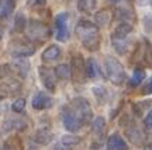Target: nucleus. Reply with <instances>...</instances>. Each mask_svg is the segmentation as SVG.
Wrapping results in <instances>:
<instances>
[{"label": "nucleus", "mask_w": 152, "mask_h": 150, "mask_svg": "<svg viewBox=\"0 0 152 150\" xmlns=\"http://www.w3.org/2000/svg\"><path fill=\"white\" fill-rule=\"evenodd\" d=\"M96 7V0H79L77 9L83 13H92Z\"/></svg>", "instance_id": "obj_20"}, {"label": "nucleus", "mask_w": 152, "mask_h": 150, "mask_svg": "<svg viewBox=\"0 0 152 150\" xmlns=\"http://www.w3.org/2000/svg\"><path fill=\"white\" fill-rule=\"evenodd\" d=\"M132 31L130 22H121L111 34V43L120 55H124L128 51V35Z\"/></svg>", "instance_id": "obj_2"}, {"label": "nucleus", "mask_w": 152, "mask_h": 150, "mask_svg": "<svg viewBox=\"0 0 152 150\" xmlns=\"http://www.w3.org/2000/svg\"><path fill=\"white\" fill-rule=\"evenodd\" d=\"M92 135L94 139V145L92 149H99V146L102 145L106 135V119L103 117H97L92 123Z\"/></svg>", "instance_id": "obj_7"}, {"label": "nucleus", "mask_w": 152, "mask_h": 150, "mask_svg": "<svg viewBox=\"0 0 152 150\" xmlns=\"http://www.w3.org/2000/svg\"><path fill=\"white\" fill-rule=\"evenodd\" d=\"M61 142H62V143H65V145H68V146H71V147H73L75 145H77V143L80 142V139H79L77 136L66 135V136H64V138L61 139Z\"/></svg>", "instance_id": "obj_23"}, {"label": "nucleus", "mask_w": 152, "mask_h": 150, "mask_svg": "<svg viewBox=\"0 0 152 150\" xmlns=\"http://www.w3.org/2000/svg\"><path fill=\"white\" fill-rule=\"evenodd\" d=\"M61 55V49L56 45H51L42 52V60L44 62H52V60L58 59Z\"/></svg>", "instance_id": "obj_14"}, {"label": "nucleus", "mask_w": 152, "mask_h": 150, "mask_svg": "<svg viewBox=\"0 0 152 150\" xmlns=\"http://www.w3.org/2000/svg\"><path fill=\"white\" fill-rule=\"evenodd\" d=\"M104 67H106V75L109 77V80L115 84V86H121L125 80V70L123 64L118 60L113 58V56H107L104 60Z\"/></svg>", "instance_id": "obj_3"}, {"label": "nucleus", "mask_w": 152, "mask_h": 150, "mask_svg": "<svg viewBox=\"0 0 152 150\" xmlns=\"http://www.w3.org/2000/svg\"><path fill=\"white\" fill-rule=\"evenodd\" d=\"M14 10V0H0V18H7Z\"/></svg>", "instance_id": "obj_15"}, {"label": "nucleus", "mask_w": 152, "mask_h": 150, "mask_svg": "<svg viewBox=\"0 0 152 150\" xmlns=\"http://www.w3.org/2000/svg\"><path fill=\"white\" fill-rule=\"evenodd\" d=\"M0 41H1V31H0Z\"/></svg>", "instance_id": "obj_32"}, {"label": "nucleus", "mask_w": 152, "mask_h": 150, "mask_svg": "<svg viewBox=\"0 0 152 150\" xmlns=\"http://www.w3.org/2000/svg\"><path fill=\"white\" fill-rule=\"evenodd\" d=\"M62 119H64V125L69 132H77L79 129L83 126V123L80 122V119L76 117L68 107H65L64 114H62Z\"/></svg>", "instance_id": "obj_8"}, {"label": "nucleus", "mask_w": 152, "mask_h": 150, "mask_svg": "<svg viewBox=\"0 0 152 150\" xmlns=\"http://www.w3.org/2000/svg\"><path fill=\"white\" fill-rule=\"evenodd\" d=\"M55 76L58 79H61V80H68L72 76L71 67L68 64H59V66H56L55 67Z\"/></svg>", "instance_id": "obj_18"}, {"label": "nucleus", "mask_w": 152, "mask_h": 150, "mask_svg": "<svg viewBox=\"0 0 152 150\" xmlns=\"http://www.w3.org/2000/svg\"><path fill=\"white\" fill-rule=\"evenodd\" d=\"M144 150H152V133L149 135V138L145 142V146H144Z\"/></svg>", "instance_id": "obj_30"}, {"label": "nucleus", "mask_w": 152, "mask_h": 150, "mask_svg": "<svg viewBox=\"0 0 152 150\" xmlns=\"http://www.w3.org/2000/svg\"><path fill=\"white\" fill-rule=\"evenodd\" d=\"M144 123H145V128L147 129H152V111L148 112V115L144 119Z\"/></svg>", "instance_id": "obj_28"}, {"label": "nucleus", "mask_w": 152, "mask_h": 150, "mask_svg": "<svg viewBox=\"0 0 152 150\" xmlns=\"http://www.w3.org/2000/svg\"><path fill=\"white\" fill-rule=\"evenodd\" d=\"M26 28V18L23 14H17L16 17V30L17 31H23Z\"/></svg>", "instance_id": "obj_25"}, {"label": "nucleus", "mask_w": 152, "mask_h": 150, "mask_svg": "<svg viewBox=\"0 0 152 150\" xmlns=\"http://www.w3.org/2000/svg\"><path fill=\"white\" fill-rule=\"evenodd\" d=\"M45 3V0H28V4L30 6H41Z\"/></svg>", "instance_id": "obj_31"}, {"label": "nucleus", "mask_w": 152, "mask_h": 150, "mask_svg": "<svg viewBox=\"0 0 152 150\" xmlns=\"http://www.w3.org/2000/svg\"><path fill=\"white\" fill-rule=\"evenodd\" d=\"M28 150H37V149H34V147H31V149H28Z\"/></svg>", "instance_id": "obj_33"}, {"label": "nucleus", "mask_w": 152, "mask_h": 150, "mask_svg": "<svg viewBox=\"0 0 152 150\" xmlns=\"http://www.w3.org/2000/svg\"><path fill=\"white\" fill-rule=\"evenodd\" d=\"M76 35L80 39V42L85 45V48L89 51H96L100 45V35H99V28L96 24L87 21V20H80L75 28Z\"/></svg>", "instance_id": "obj_1"}, {"label": "nucleus", "mask_w": 152, "mask_h": 150, "mask_svg": "<svg viewBox=\"0 0 152 150\" xmlns=\"http://www.w3.org/2000/svg\"><path fill=\"white\" fill-rule=\"evenodd\" d=\"M34 140L39 145H48L52 140V133L48 129H39V130H37V133L34 135Z\"/></svg>", "instance_id": "obj_16"}, {"label": "nucleus", "mask_w": 152, "mask_h": 150, "mask_svg": "<svg viewBox=\"0 0 152 150\" xmlns=\"http://www.w3.org/2000/svg\"><path fill=\"white\" fill-rule=\"evenodd\" d=\"M55 150H72V147L65 145V143H62V142H59V143L56 145V147H55Z\"/></svg>", "instance_id": "obj_29"}, {"label": "nucleus", "mask_w": 152, "mask_h": 150, "mask_svg": "<svg viewBox=\"0 0 152 150\" xmlns=\"http://www.w3.org/2000/svg\"><path fill=\"white\" fill-rule=\"evenodd\" d=\"M107 150H128V145L118 133H113L107 139Z\"/></svg>", "instance_id": "obj_12"}, {"label": "nucleus", "mask_w": 152, "mask_h": 150, "mask_svg": "<svg viewBox=\"0 0 152 150\" xmlns=\"http://www.w3.org/2000/svg\"><path fill=\"white\" fill-rule=\"evenodd\" d=\"M145 79V70L144 69H135L134 70V73H132V77H131L130 80V84L132 87L138 86V84H141V81Z\"/></svg>", "instance_id": "obj_22"}, {"label": "nucleus", "mask_w": 152, "mask_h": 150, "mask_svg": "<svg viewBox=\"0 0 152 150\" xmlns=\"http://www.w3.org/2000/svg\"><path fill=\"white\" fill-rule=\"evenodd\" d=\"M35 52L34 46H30L27 43H21L18 42L16 46H11V54L17 56V58H26V56H30Z\"/></svg>", "instance_id": "obj_13"}, {"label": "nucleus", "mask_w": 152, "mask_h": 150, "mask_svg": "<svg viewBox=\"0 0 152 150\" xmlns=\"http://www.w3.org/2000/svg\"><path fill=\"white\" fill-rule=\"evenodd\" d=\"M71 73L72 79L77 83H83L85 77L87 76L86 73V63L80 55H76L72 58V64H71Z\"/></svg>", "instance_id": "obj_6"}, {"label": "nucleus", "mask_w": 152, "mask_h": 150, "mask_svg": "<svg viewBox=\"0 0 152 150\" xmlns=\"http://www.w3.org/2000/svg\"><path fill=\"white\" fill-rule=\"evenodd\" d=\"M68 108L80 119V122L83 125L90 122V119H92V108H90V104H89V101L86 98H82V97L73 98L69 102Z\"/></svg>", "instance_id": "obj_4"}, {"label": "nucleus", "mask_w": 152, "mask_h": 150, "mask_svg": "<svg viewBox=\"0 0 152 150\" xmlns=\"http://www.w3.org/2000/svg\"><path fill=\"white\" fill-rule=\"evenodd\" d=\"M11 66L10 64H3V66H0V79H4L7 76L11 73Z\"/></svg>", "instance_id": "obj_26"}, {"label": "nucleus", "mask_w": 152, "mask_h": 150, "mask_svg": "<svg viewBox=\"0 0 152 150\" xmlns=\"http://www.w3.org/2000/svg\"><path fill=\"white\" fill-rule=\"evenodd\" d=\"M52 98L45 94V93H37L35 96L33 97V108L34 109H47V108H51L52 107Z\"/></svg>", "instance_id": "obj_11"}, {"label": "nucleus", "mask_w": 152, "mask_h": 150, "mask_svg": "<svg viewBox=\"0 0 152 150\" xmlns=\"http://www.w3.org/2000/svg\"><path fill=\"white\" fill-rule=\"evenodd\" d=\"M141 93L142 94H152V77L145 83V84H144V86H142Z\"/></svg>", "instance_id": "obj_27"}, {"label": "nucleus", "mask_w": 152, "mask_h": 150, "mask_svg": "<svg viewBox=\"0 0 152 150\" xmlns=\"http://www.w3.org/2000/svg\"><path fill=\"white\" fill-rule=\"evenodd\" d=\"M11 108H13L14 112H23V109L26 108V100L24 98H17L16 101L13 102Z\"/></svg>", "instance_id": "obj_24"}, {"label": "nucleus", "mask_w": 152, "mask_h": 150, "mask_svg": "<svg viewBox=\"0 0 152 150\" xmlns=\"http://www.w3.org/2000/svg\"><path fill=\"white\" fill-rule=\"evenodd\" d=\"M38 73H39V77H41L42 84L45 86V88H48L49 91H54L55 90V83H56L54 72H51V69H48V67L41 66V67L38 69Z\"/></svg>", "instance_id": "obj_10"}, {"label": "nucleus", "mask_w": 152, "mask_h": 150, "mask_svg": "<svg viewBox=\"0 0 152 150\" xmlns=\"http://www.w3.org/2000/svg\"><path fill=\"white\" fill-rule=\"evenodd\" d=\"M86 73H87V77H90V79H94L96 76L100 75L99 66L94 59H89L86 62Z\"/></svg>", "instance_id": "obj_19"}, {"label": "nucleus", "mask_w": 152, "mask_h": 150, "mask_svg": "<svg viewBox=\"0 0 152 150\" xmlns=\"http://www.w3.org/2000/svg\"><path fill=\"white\" fill-rule=\"evenodd\" d=\"M66 13H61L55 18V28H56V39L58 41H66L69 38V31H68V24H66Z\"/></svg>", "instance_id": "obj_9"}, {"label": "nucleus", "mask_w": 152, "mask_h": 150, "mask_svg": "<svg viewBox=\"0 0 152 150\" xmlns=\"http://www.w3.org/2000/svg\"><path fill=\"white\" fill-rule=\"evenodd\" d=\"M94 20H96V24H97V25L106 27V25H109L110 21H111V14H110L109 10H100L96 13Z\"/></svg>", "instance_id": "obj_17"}, {"label": "nucleus", "mask_w": 152, "mask_h": 150, "mask_svg": "<svg viewBox=\"0 0 152 150\" xmlns=\"http://www.w3.org/2000/svg\"><path fill=\"white\" fill-rule=\"evenodd\" d=\"M26 34H27V38L30 41H34V42H44L45 39H48L49 35H51V31L49 28L39 21H35V20H31L26 25Z\"/></svg>", "instance_id": "obj_5"}, {"label": "nucleus", "mask_w": 152, "mask_h": 150, "mask_svg": "<svg viewBox=\"0 0 152 150\" xmlns=\"http://www.w3.org/2000/svg\"><path fill=\"white\" fill-rule=\"evenodd\" d=\"M127 135H128V139L135 143V145H140L142 142V133L135 128V126H131L130 129H127Z\"/></svg>", "instance_id": "obj_21"}]
</instances>
